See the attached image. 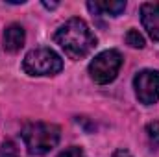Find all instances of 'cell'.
Returning a JSON list of instances; mask_svg holds the SVG:
<instances>
[{
	"label": "cell",
	"instance_id": "obj_1",
	"mask_svg": "<svg viewBox=\"0 0 159 157\" xmlns=\"http://www.w3.org/2000/svg\"><path fill=\"white\" fill-rule=\"evenodd\" d=\"M54 41L70 59H83L96 46L94 34L91 32L87 22L78 17L69 19L63 26H59V30L54 35Z\"/></svg>",
	"mask_w": 159,
	"mask_h": 157
},
{
	"label": "cell",
	"instance_id": "obj_2",
	"mask_svg": "<svg viewBox=\"0 0 159 157\" xmlns=\"http://www.w3.org/2000/svg\"><path fill=\"white\" fill-rule=\"evenodd\" d=\"M22 141L30 155H44L59 142V128L48 122H30L22 129Z\"/></svg>",
	"mask_w": 159,
	"mask_h": 157
},
{
	"label": "cell",
	"instance_id": "obj_3",
	"mask_svg": "<svg viewBox=\"0 0 159 157\" xmlns=\"http://www.w3.org/2000/svg\"><path fill=\"white\" fill-rule=\"evenodd\" d=\"M22 69L30 76H54L61 72L63 59L50 48H35L26 54Z\"/></svg>",
	"mask_w": 159,
	"mask_h": 157
},
{
	"label": "cell",
	"instance_id": "obj_4",
	"mask_svg": "<svg viewBox=\"0 0 159 157\" xmlns=\"http://www.w3.org/2000/svg\"><path fill=\"white\" fill-rule=\"evenodd\" d=\"M120 67H122V56L119 50H106L100 52L89 63V74L96 83L106 85L117 78Z\"/></svg>",
	"mask_w": 159,
	"mask_h": 157
},
{
	"label": "cell",
	"instance_id": "obj_5",
	"mask_svg": "<svg viewBox=\"0 0 159 157\" xmlns=\"http://www.w3.org/2000/svg\"><path fill=\"white\" fill-rule=\"evenodd\" d=\"M133 87L141 104H156L159 100V70H141L133 78Z\"/></svg>",
	"mask_w": 159,
	"mask_h": 157
},
{
	"label": "cell",
	"instance_id": "obj_6",
	"mask_svg": "<svg viewBox=\"0 0 159 157\" xmlns=\"http://www.w3.org/2000/svg\"><path fill=\"white\" fill-rule=\"evenodd\" d=\"M141 20L154 41H159V2H146L141 6Z\"/></svg>",
	"mask_w": 159,
	"mask_h": 157
},
{
	"label": "cell",
	"instance_id": "obj_7",
	"mask_svg": "<svg viewBox=\"0 0 159 157\" xmlns=\"http://www.w3.org/2000/svg\"><path fill=\"white\" fill-rule=\"evenodd\" d=\"M24 39H26V34H24V28L20 24H9L2 35L4 48L7 52H19L24 46Z\"/></svg>",
	"mask_w": 159,
	"mask_h": 157
},
{
	"label": "cell",
	"instance_id": "obj_8",
	"mask_svg": "<svg viewBox=\"0 0 159 157\" xmlns=\"http://www.w3.org/2000/svg\"><path fill=\"white\" fill-rule=\"evenodd\" d=\"M87 7L91 13H96V15L119 17L126 9V2H122V0H94V2H87Z\"/></svg>",
	"mask_w": 159,
	"mask_h": 157
},
{
	"label": "cell",
	"instance_id": "obj_9",
	"mask_svg": "<svg viewBox=\"0 0 159 157\" xmlns=\"http://www.w3.org/2000/svg\"><path fill=\"white\" fill-rule=\"evenodd\" d=\"M126 43L131 46V48H143L144 46V37L137 32V30H129L126 34Z\"/></svg>",
	"mask_w": 159,
	"mask_h": 157
},
{
	"label": "cell",
	"instance_id": "obj_10",
	"mask_svg": "<svg viewBox=\"0 0 159 157\" xmlns=\"http://www.w3.org/2000/svg\"><path fill=\"white\" fill-rule=\"evenodd\" d=\"M0 157H19V150H17L15 142L4 141L0 144Z\"/></svg>",
	"mask_w": 159,
	"mask_h": 157
},
{
	"label": "cell",
	"instance_id": "obj_11",
	"mask_svg": "<svg viewBox=\"0 0 159 157\" xmlns=\"http://www.w3.org/2000/svg\"><path fill=\"white\" fill-rule=\"evenodd\" d=\"M146 133H148V139L159 146V122H150L146 124Z\"/></svg>",
	"mask_w": 159,
	"mask_h": 157
},
{
	"label": "cell",
	"instance_id": "obj_12",
	"mask_svg": "<svg viewBox=\"0 0 159 157\" xmlns=\"http://www.w3.org/2000/svg\"><path fill=\"white\" fill-rule=\"evenodd\" d=\"M57 157H85V154H83V150L78 148V146H70V148L63 150Z\"/></svg>",
	"mask_w": 159,
	"mask_h": 157
},
{
	"label": "cell",
	"instance_id": "obj_13",
	"mask_svg": "<svg viewBox=\"0 0 159 157\" xmlns=\"http://www.w3.org/2000/svg\"><path fill=\"white\" fill-rule=\"evenodd\" d=\"M111 157H133V155H131L128 150H117V152H115Z\"/></svg>",
	"mask_w": 159,
	"mask_h": 157
},
{
	"label": "cell",
	"instance_id": "obj_14",
	"mask_svg": "<svg viewBox=\"0 0 159 157\" xmlns=\"http://www.w3.org/2000/svg\"><path fill=\"white\" fill-rule=\"evenodd\" d=\"M43 6L48 7V9H52V7H57V2H43Z\"/></svg>",
	"mask_w": 159,
	"mask_h": 157
}]
</instances>
